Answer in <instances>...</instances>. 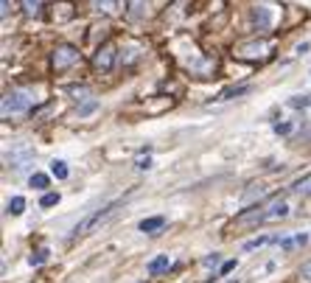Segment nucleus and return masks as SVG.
I'll return each instance as SVG.
<instances>
[{
  "label": "nucleus",
  "mask_w": 311,
  "mask_h": 283,
  "mask_svg": "<svg viewBox=\"0 0 311 283\" xmlns=\"http://www.w3.org/2000/svg\"><path fill=\"white\" fill-rule=\"evenodd\" d=\"M31 104H34V96H31L28 90H12V93H6V96H3L0 109H3V118H12V115L28 112Z\"/></svg>",
  "instance_id": "f257e3e1"
},
{
  "label": "nucleus",
  "mask_w": 311,
  "mask_h": 283,
  "mask_svg": "<svg viewBox=\"0 0 311 283\" xmlns=\"http://www.w3.org/2000/svg\"><path fill=\"white\" fill-rule=\"evenodd\" d=\"M149 3L152 0H126V9H129V17L132 20H141L143 14H146V9H149Z\"/></svg>",
  "instance_id": "1a4fd4ad"
},
{
  "label": "nucleus",
  "mask_w": 311,
  "mask_h": 283,
  "mask_svg": "<svg viewBox=\"0 0 311 283\" xmlns=\"http://www.w3.org/2000/svg\"><path fill=\"white\" fill-rule=\"evenodd\" d=\"M20 6H23V12L28 14V17H37L39 6H42V0H20Z\"/></svg>",
  "instance_id": "2eb2a0df"
},
{
  "label": "nucleus",
  "mask_w": 311,
  "mask_h": 283,
  "mask_svg": "<svg viewBox=\"0 0 311 283\" xmlns=\"http://www.w3.org/2000/svg\"><path fill=\"white\" fill-rule=\"evenodd\" d=\"M56 9H59V12H54V20H70L73 17V6H70V3H56Z\"/></svg>",
  "instance_id": "a211bd4d"
},
{
  "label": "nucleus",
  "mask_w": 311,
  "mask_h": 283,
  "mask_svg": "<svg viewBox=\"0 0 311 283\" xmlns=\"http://www.w3.org/2000/svg\"><path fill=\"white\" fill-rule=\"evenodd\" d=\"M275 132H278V135H289V132H292V127H289V124H275Z\"/></svg>",
  "instance_id": "c756f323"
},
{
  "label": "nucleus",
  "mask_w": 311,
  "mask_h": 283,
  "mask_svg": "<svg viewBox=\"0 0 311 283\" xmlns=\"http://www.w3.org/2000/svg\"><path fill=\"white\" fill-rule=\"evenodd\" d=\"M0 14H3V17L9 14V0H0Z\"/></svg>",
  "instance_id": "7c9ffc66"
},
{
  "label": "nucleus",
  "mask_w": 311,
  "mask_h": 283,
  "mask_svg": "<svg viewBox=\"0 0 311 283\" xmlns=\"http://www.w3.org/2000/svg\"><path fill=\"white\" fill-rule=\"evenodd\" d=\"M121 205H123V196H121V199H115V202H110V205H104L101 211L90 213V216H87L84 222H79V224H76V227H73V238H76V235H84V233H90L93 227H98V224H101V222H107V219H110V216H112V213H115Z\"/></svg>",
  "instance_id": "f03ea898"
},
{
  "label": "nucleus",
  "mask_w": 311,
  "mask_h": 283,
  "mask_svg": "<svg viewBox=\"0 0 311 283\" xmlns=\"http://www.w3.org/2000/svg\"><path fill=\"white\" fill-rule=\"evenodd\" d=\"M138 169H141V171L152 169V157H141V160H138Z\"/></svg>",
  "instance_id": "c85d7f7f"
},
{
  "label": "nucleus",
  "mask_w": 311,
  "mask_h": 283,
  "mask_svg": "<svg viewBox=\"0 0 311 283\" xmlns=\"http://www.w3.org/2000/svg\"><path fill=\"white\" fill-rule=\"evenodd\" d=\"M289 107H294V109H308V107H311V93H308V96H294V98H289Z\"/></svg>",
  "instance_id": "aec40b11"
},
{
  "label": "nucleus",
  "mask_w": 311,
  "mask_h": 283,
  "mask_svg": "<svg viewBox=\"0 0 311 283\" xmlns=\"http://www.w3.org/2000/svg\"><path fill=\"white\" fill-rule=\"evenodd\" d=\"M230 269H236V261H227V264L221 266V272H230Z\"/></svg>",
  "instance_id": "473e14b6"
},
{
  "label": "nucleus",
  "mask_w": 311,
  "mask_h": 283,
  "mask_svg": "<svg viewBox=\"0 0 311 283\" xmlns=\"http://www.w3.org/2000/svg\"><path fill=\"white\" fill-rule=\"evenodd\" d=\"M305 51H311V43H300L297 45V54H305Z\"/></svg>",
  "instance_id": "2f4dec72"
},
{
  "label": "nucleus",
  "mask_w": 311,
  "mask_h": 283,
  "mask_svg": "<svg viewBox=\"0 0 311 283\" xmlns=\"http://www.w3.org/2000/svg\"><path fill=\"white\" fill-rule=\"evenodd\" d=\"M31 188L45 191V188H48V177H45V174H31Z\"/></svg>",
  "instance_id": "412c9836"
},
{
  "label": "nucleus",
  "mask_w": 311,
  "mask_h": 283,
  "mask_svg": "<svg viewBox=\"0 0 311 283\" xmlns=\"http://www.w3.org/2000/svg\"><path fill=\"white\" fill-rule=\"evenodd\" d=\"M263 193H266V188H263V185H252V191H247L244 196H241V202H244V205H250L252 199H261Z\"/></svg>",
  "instance_id": "6ab92c4d"
},
{
  "label": "nucleus",
  "mask_w": 311,
  "mask_h": 283,
  "mask_svg": "<svg viewBox=\"0 0 311 283\" xmlns=\"http://www.w3.org/2000/svg\"><path fill=\"white\" fill-rule=\"evenodd\" d=\"M286 216H289V205L283 196H278L269 208H263V222H275V219H286Z\"/></svg>",
  "instance_id": "423d86ee"
},
{
  "label": "nucleus",
  "mask_w": 311,
  "mask_h": 283,
  "mask_svg": "<svg viewBox=\"0 0 311 283\" xmlns=\"http://www.w3.org/2000/svg\"><path fill=\"white\" fill-rule=\"evenodd\" d=\"M165 224L163 216H152V219H143L141 222V233H157L160 227Z\"/></svg>",
  "instance_id": "9d476101"
},
{
  "label": "nucleus",
  "mask_w": 311,
  "mask_h": 283,
  "mask_svg": "<svg viewBox=\"0 0 311 283\" xmlns=\"http://www.w3.org/2000/svg\"><path fill=\"white\" fill-rule=\"evenodd\" d=\"M250 90V87H233V90H225L219 96V101H225V98H233V96H244V93Z\"/></svg>",
  "instance_id": "b1692460"
},
{
  "label": "nucleus",
  "mask_w": 311,
  "mask_h": 283,
  "mask_svg": "<svg viewBox=\"0 0 311 283\" xmlns=\"http://www.w3.org/2000/svg\"><path fill=\"white\" fill-rule=\"evenodd\" d=\"M96 107H98V101H93V98H90V101H87V104H81V107H79V118H84V115H90Z\"/></svg>",
  "instance_id": "bb28decb"
},
{
  "label": "nucleus",
  "mask_w": 311,
  "mask_h": 283,
  "mask_svg": "<svg viewBox=\"0 0 311 283\" xmlns=\"http://www.w3.org/2000/svg\"><path fill=\"white\" fill-rule=\"evenodd\" d=\"M250 20H252V28H255L258 34H263V31H269V25H272V9L255 6L250 12Z\"/></svg>",
  "instance_id": "39448f33"
},
{
  "label": "nucleus",
  "mask_w": 311,
  "mask_h": 283,
  "mask_svg": "<svg viewBox=\"0 0 311 283\" xmlns=\"http://www.w3.org/2000/svg\"><path fill=\"white\" fill-rule=\"evenodd\" d=\"M202 264H205V266H207V269H216V266H219V264H221V255H219V253H213V255H207V258H205V261H202Z\"/></svg>",
  "instance_id": "393cba45"
},
{
  "label": "nucleus",
  "mask_w": 311,
  "mask_h": 283,
  "mask_svg": "<svg viewBox=\"0 0 311 283\" xmlns=\"http://www.w3.org/2000/svg\"><path fill=\"white\" fill-rule=\"evenodd\" d=\"M269 241H275V238H269V235H258V238H250V241H244V253H252V250L263 247V244H269Z\"/></svg>",
  "instance_id": "dca6fc26"
},
{
  "label": "nucleus",
  "mask_w": 311,
  "mask_h": 283,
  "mask_svg": "<svg viewBox=\"0 0 311 283\" xmlns=\"http://www.w3.org/2000/svg\"><path fill=\"white\" fill-rule=\"evenodd\" d=\"M39 205H42V208H54V205H59V193H45V196L39 199Z\"/></svg>",
  "instance_id": "5701e85b"
},
{
  "label": "nucleus",
  "mask_w": 311,
  "mask_h": 283,
  "mask_svg": "<svg viewBox=\"0 0 311 283\" xmlns=\"http://www.w3.org/2000/svg\"><path fill=\"white\" fill-rule=\"evenodd\" d=\"M45 261H48V250H37V253H34V255H31V258H28V264L31 266H39V264H45Z\"/></svg>",
  "instance_id": "4be33fe9"
},
{
  "label": "nucleus",
  "mask_w": 311,
  "mask_h": 283,
  "mask_svg": "<svg viewBox=\"0 0 311 283\" xmlns=\"http://www.w3.org/2000/svg\"><path fill=\"white\" fill-rule=\"evenodd\" d=\"M6 211L12 213V216H20V213L25 211V199L23 196H12L9 199V205H6Z\"/></svg>",
  "instance_id": "4468645a"
},
{
  "label": "nucleus",
  "mask_w": 311,
  "mask_h": 283,
  "mask_svg": "<svg viewBox=\"0 0 311 283\" xmlns=\"http://www.w3.org/2000/svg\"><path fill=\"white\" fill-rule=\"evenodd\" d=\"M31 160H34V149H31V146H17L14 151H9V154H6V166H9V169H14V171L25 169Z\"/></svg>",
  "instance_id": "7ed1b4c3"
},
{
  "label": "nucleus",
  "mask_w": 311,
  "mask_h": 283,
  "mask_svg": "<svg viewBox=\"0 0 311 283\" xmlns=\"http://www.w3.org/2000/svg\"><path fill=\"white\" fill-rule=\"evenodd\" d=\"M266 51H269V43H244L236 48V54L244 56V59H255V56H263Z\"/></svg>",
  "instance_id": "0eeeda50"
},
{
  "label": "nucleus",
  "mask_w": 311,
  "mask_h": 283,
  "mask_svg": "<svg viewBox=\"0 0 311 283\" xmlns=\"http://www.w3.org/2000/svg\"><path fill=\"white\" fill-rule=\"evenodd\" d=\"M289 191H294V193H311V174H305V177H300V180H294L292 185H289Z\"/></svg>",
  "instance_id": "ddd939ff"
},
{
  "label": "nucleus",
  "mask_w": 311,
  "mask_h": 283,
  "mask_svg": "<svg viewBox=\"0 0 311 283\" xmlns=\"http://www.w3.org/2000/svg\"><path fill=\"white\" fill-rule=\"evenodd\" d=\"M300 280H303V283H311V261H305V264L300 266Z\"/></svg>",
  "instance_id": "a878e982"
},
{
  "label": "nucleus",
  "mask_w": 311,
  "mask_h": 283,
  "mask_svg": "<svg viewBox=\"0 0 311 283\" xmlns=\"http://www.w3.org/2000/svg\"><path fill=\"white\" fill-rule=\"evenodd\" d=\"M93 62H96L98 70L107 73V70L112 67V62H115V48H112V45H104V48H98V54H96V59H93Z\"/></svg>",
  "instance_id": "6e6552de"
},
{
  "label": "nucleus",
  "mask_w": 311,
  "mask_h": 283,
  "mask_svg": "<svg viewBox=\"0 0 311 283\" xmlns=\"http://www.w3.org/2000/svg\"><path fill=\"white\" fill-rule=\"evenodd\" d=\"M294 241H297V247H305V244L311 241V235L308 233H297V235H294Z\"/></svg>",
  "instance_id": "cd10ccee"
},
{
  "label": "nucleus",
  "mask_w": 311,
  "mask_h": 283,
  "mask_svg": "<svg viewBox=\"0 0 311 283\" xmlns=\"http://www.w3.org/2000/svg\"><path fill=\"white\" fill-rule=\"evenodd\" d=\"M168 266H171V258H168V255H157V258H154L152 264L146 266V269H149V275H157V272L168 269Z\"/></svg>",
  "instance_id": "f8f14e48"
},
{
  "label": "nucleus",
  "mask_w": 311,
  "mask_h": 283,
  "mask_svg": "<svg viewBox=\"0 0 311 283\" xmlns=\"http://www.w3.org/2000/svg\"><path fill=\"white\" fill-rule=\"evenodd\" d=\"M93 9L104 12V14H115L121 6H118V0H93Z\"/></svg>",
  "instance_id": "9b49d317"
},
{
  "label": "nucleus",
  "mask_w": 311,
  "mask_h": 283,
  "mask_svg": "<svg viewBox=\"0 0 311 283\" xmlns=\"http://www.w3.org/2000/svg\"><path fill=\"white\" fill-rule=\"evenodd\" d=\"M79 62V48H73V45H59V48L54 51V67L56 70H65V67L76 65Z\"/></svg>",
  "instance_id": "20e7f679"
},
{
  "label": "nucleus",
  "mask_w": 311,
  "mask_h": 283,
  "mask_svg": "<svg viewBox=\"0 0 311 283\" xmlns=\"http://www.w3.org/2000/svg\"><path fill=\"white\" fill-rule=\"evenodd\" d=\"M51 174H54L56 180H67V163L65 160H54V163H51Z\"/></svg>",
  "instance_id": "f3484780"
}]
</instances>
